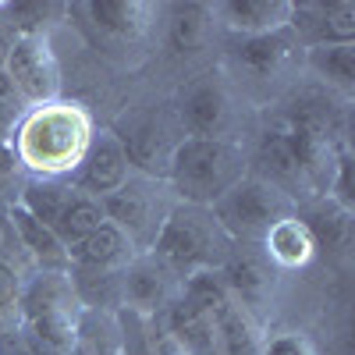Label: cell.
I'll return each instance as SVG.
<instances>
[{
	"mask_svg": "<svg viewBox=\"0 0 355 355\" xmlns=\"http://www.w3.org/2000/svg\"><path fill=\"white\" fill-rule=\"evenodd\" d=\"M93 142L89 114L78 103H40L15 125V157L40 178H61L75 171Z\"/></svg>",
	"mask_w": 355,
	"mask_h": 355,
	"instance_id": "obj_1",
	"label": "cell"
},
{
	"mask_svg": "<svg viewBox=\"0 0 355 355\" xmlns=\"http://www.w3.org/2000/svg\"><path fill=\"white\" fill-rule=\"evenodd\" d=\"M167 178L178 189V196L185 199V206L210 210L227 189H234L245 178V160L239 146L227 142L224 135L220 139L185 135L171 153Z\"/></svg>",
	"mask_w": 355,
	"mask_h": 355,
	"instance_id": "obj_2",
	"label": "cell"
},
{
	"mask_svg": "<svg viewBox=\"0 0 355 355\" xmlns=\"http://www.w3.org/2000/svg\"><path fill=\"white\" fill-rule=\"evenodd\" d=\"M224 231L217 227L214 214H206L202 206H182L160 220L153 234V263L171 277V274H199L214 263L220 249Z\"/></svg>",
	"mask_w": 355,
	"mask_h": 355,
	"instance_id": "obj_3",
	"label": "cell"
},
{
	"mask_svg": "<svg viewBox=\"0 0 355 355\" xmlns=\"http://www.w3.org/2000/svg\"><path fill=\"white\" fill-rule=\"evenodd\" d=\"M214 220L224 234L231 239H245V242H263V234L270 231L284 214V199L281 192L263 182V178H242L234 189H227L214 206Z\"/></svg>",
	"mask_w": 355,
	"mask_h": 355,
	"instance_id": "obj_4",
	"label": "cell"
},
{
	"mask_svg": "<svg viewBox=\"0 0 355 355\" xmlns=\"http://www.w3.org/2000/svg\"><path fill=\"white\" fill-rule=\"evenodd\" d=\"M15 93L40 103H53L57 89H61V71H57L53 50L46 36H18L8 50V64H4Z\"/></svg>",
	"mask_w": 355,
	"mask_h": 355,
	"instance_id": "obj_5",
	"label": "cell"
},
{
	"mask_svg": "<svg viewBox=\"0 0 355 355\" xmlns=\"http://www.w3.org/2000/svg\"><path fill=\"white\" fill-rule=\"evenodd\" d=\"M125 182H128V160H125V150L117 142V135L114 132L93 135L82 164L75 167V189L100 199V196L117 192Z\"/></svg>",
	"mask_w": 355,
	"mask_h": 355,
	"instance_id": "obj_6",
	"label": "cell"
},
{
	"mask_svg": "<svg viewBox=\"0 0 355 355\" xmlns=\"http://www.w3.org/2000/svg\"><path fill=\"white\" fill-rule=\"evenodd\" d=\"M21 338L33 355H78V320L71 309H50L21 320Z\"/></svg>",
	"mask_w": 355,
	"mask_h": 355,
	"instance_id": "obj_7",
	"label": "cell"
},
{
	"mask_svg": "<svg viewBox=\"0 0 355 355\" xmlns=\"http://www.w3.org/2000/svg\"><path fill=\"white\" fill-rule=\"evenodd\" d=\"M227 121V96L217 82H196L182 96V125L196 139H220Z\"/></svg>",
	"mask_w": 355,
	"mask_h": 355,
	"instance_id": "obj_8",
	"label": "cell"
},
{
	"mask_svg": "<svg viewBox=\"0 0 355 355\" xmlns=\"http://www.w3.org/2000/svg\"><path fill=\"white\" fill-rule=\"evenodd\" d=\"M117 142H121V150H125V160L142 167V171H150V174H167L171 167V153H174V146L164 128H157V121H132L125 135H117Z\"/></svg>",
	"mask_w": 355,
	"mask_h": 355,
	"instance_id": "obj_9",
	"label": "cell"
},
{
	"mask_svg": "<svg viewBox=\"0 0 355 355\" xmlns=\"http://www.w3.org/2000/svg\"><path fill=\"white\" fill-rule=\"evenodd\" d=\"M11 224H15V231H18L21 245L28 249V256L43 266V274H61V270H68V266H71L68 249L61 245V239H57V234H53L43 220H36L28 210H21V206H11Z\"/></svg>",
	"mask_w": 355,
	"mask_h": 355,
	"instance_id": "obj_10",
	"label": "cell"
},
{
	"mask_svg": "<svg viewBox=\"0 0 355 355\" xmlns=\"http://www.w3.org/2000/svg\"><path fill=\"white\" fill-rule=\"evenodd\" d=\"M217 11L227 18L231 28H242L245 36L274 33V28H284L291 18L288 0H227Z\"/></svg>",
	"mask_w": 355,
	"mask_h": 355,
	"instance_id": "obj_11",
	"label": "cell"
},
{
	"mask_svg": "<svg viewBox=\"0 0 355 355\" xmlns=\"http://www.w3.org/2000/svg\"><path fill=\"white\" fill-rule=\"evenodd\" d=\"M263 245H266V256H270L274 263L281 266H306L316 252L313 239H309V231L299 217H281L270 231L263 234Z\"/></svg>",
	"mask_w": 355,
	"mask_h": 355,
	"instance_id": "obj_12",
	"label": "cell"
},
{
	"mask_svg": "<svg viewBox=\"0 0 355 355\" xmlns=\"http://www.w3.org/2000/svg\"><path fill=\"white\" fill-rule=\"evenodd\" d=\"M128 249H132V239H128L121 227H114V224L107 220V224H100L93 234H89V239H82L75 249H68V259H71V266L103 270V266L125 259Z\"/></svg>",
	"mask_w": 355,
	"mask_h": 355,
	"instance_id": "obj_13",
	"label": "cell"
},
{
	"mask_svg": "<svg viewBox=\"0 0 355 355\" xmlns=\"http://www.w3.org/2000/svg\"><path fill=\"white\" fill-rule=\"evenodd\" d=\"M100 206H103V217L114 227H121L128 239H132V234H139V231H150V227L157 234V227H160L150 217V199H146V192L132 189L128 182L117 189V192H110V196H100Z\"/></svg>",
	"mask_w": 355,
	"mask_h": 355,
	"instance_id": "obj_14",
	"label": "cell"
},
{
	"mask_svg": "<svg viewBox=\"0 0 355 355\" xmlns=\"http://www.w3.org/2000/svg\"><path fill=\"white\" fill-rule=\"evenodd\" d=\"M100 224H107L100 199H96V196H85V192L75 189L71 202L64 206V214L57 217V224H53V234L61 239L64 249H75V245H78L82 239H89V234H93Z\"/></svg>",
	"mask_w": 355,
	"mask_h": 355,
	"instance_id": "obj_15",
	"label": "cell"
},
{
	"mask_svg": "<svg viewBox=\"0 0 355 355\" xmlns=\"http://www.w3.org/2000/svg\"><path fill=\"white\" fill-rule=\"evenodd\" d=\"M291 46H295V43H291V28L284 25V28H274V33L245 36L234 53H239V61H242L245 68L266 75V71H274V68H281V64L288 61Z\"/></svg>",
	"mask_w": 355,
	"mask_h": 355,
	"instance_id": "obj_16",
	"label": "cell"
},
{
	"mask_svg": "<svg viewBox=\"0 0 355 355\" xmlns=\"http://www.w3.org/2000/svg\"><path fill=\"white\" fill-rule=\"evenodd\" d=\"M309 231L313 245H323V249H341L348 242V231H352V214L341 210V206L327 196L309 206V214L299 217Z\"/></svg>",
	"mask_w": 355,
	"mask_h": 355,
	"instance_id": "obj_17",
	"label": "cell"
},
{
	"mask_svg": "<svg viewBox=\"0 0 355 355\" xmlns=\"http://www.w3.org/2000/svg\"><path fill=\"white\" fill-rule=\"evenodd\" d=\"M71 196H75V185H64V182H57V178H33V182L25 185L18 206L53 231L57 217L64 214V206L71 202Z\"/></svg>",
	"mask_w": 355,
	"mask_h": 355,
	"instance_id": "obj_18",
	"label": "cell"
},
{
	"mask_svg": "<svg viewBox=\"0 0 355 355\" xmlns=\"http://www.w3.org/2000/svg\"><path fill=\"white\" fill-rule=\"evenodd\" d=\"M313 25L316 28V46H348L355 40V4L352 0H334V4H313ZM299 25V28H306ZM295 28V33H299Z\"/></svg>",
	"mask_w": 355,
	"mask_h": 355,
	"instance_id": "obj_19",
	"label": "cell"
},
{
	"mask_svg": "<svg viewBox=\"0 0 355 355\" xmlns=\"http://www.w3.org/2000/svg\"><path fill=\"white\" fill-rule=\"evenodd\" d=\"M125 299L135 309H142V313L164 306V299H167V274L160 270L153 259L132 263L128 274H125Z\"/></svg>",
	"mask_w": 355,
	"mask_h": 355,
	"instance_id": "obj_20",
	"label": "cell"
},
{
	"mask_svg": "<svg viewBox=\"0 0 355 355\" xmlns=\"http://www.w3.org/2000/svg\"><path fill=\"white\" fill-rule=\"evenodd\" d=\"M259 164H263L266 174H270V185H274V189H277V185H288V189H299V185H302L299 164H295L284 135H281L274 125H266V132L259 135Z\"/></svg>",
	"mask_w": 355,
	"mask_h": 355,
	"instance_id": "obj_21",
	"label": "cell"
},
{
	"mask_svg": "<svg viewBox=\"0 0 355 355\" xmlns=\"http://www.w3.org/2000/svg\"><path fill=\"white\" fill-rule=\"evenodd\" d=\"M220 281H224L227 291H234L249 306H256L263 295H266V288H270V277H266L263 263L252 259V256H231L224 263V277Z\"/></svg>",
	"mask_w": 355,
	"mask_h": 355,
	"instance_id": "obj_22",
	"label": "cell"
},
{
	"mask_svg": "<svg viewBox=\"0 0 355 355\" xmlns=\"http://www.w3.org/2000/svg\"><path fill=\"white\" fill-rule=\"evenodd\" d=\"M171 331L185 341V348H192V352H210V348H214L217 323L206 316V313H199V309L185 299V295H182V299L171 306Z\"/></svg>",
	"mask_w": 355,
	"mask_h": 355,
	"instance_id": "obj_23",
	"label": "cell"
},
{
	"mask_svg": "<svg viewBox=\"0 0 355 355\" xmlns=\"http://www.w3.org/2000/svg\"><path fill=\"white\" fill-rule=\"evenodd\" d=\"M210 33V11L202 4H178L171 15V46L174 50H199Z\"/></svg>",
	"mask_w": 355,
	"mask_h": 355,
	"instance_id": "obj_24",
	"label": "cell"
},
{
	"mask_svg": "<svg viewBox=\"0 0 355 355\" xmlns=\"http://www.w3.org/2000/svg\"><path fill=\"white\" fill-rule=\"evenodd\" d=\"M85 11L93 18V25L110 33V36H135L142 28V21H139L142 8L139 4H125V0H93Z\"/></svg>",
	"mask_w": 355,
	"mask_h": 355,
	"instance_id": "obj_25",
	"label": "cell"
},
{
	"mask_svg": "<svg viewBox=\"0 0 355 355\" xmlns=\"http://www.w3.org/2000/svg\"><path fill=\"white\" fill-rule=\"evenodd\" d=\"M309 68L341 89H352L355 85V46L352 43L348 46H313Z\"/></svg>",
	"mask_w": 355,
	"mask_h": 355,
	"instance_id": "obj_26",
	"label": "cell"
},
{
	"mask_svg": "<svg viewBox=\"0 0 355 355\" xmlns=\"http://www.w3.org/2000/svg\"><path fill=\"white\" fill-rule=\"evenodd\" d=\"M259 355H316V348H313V341L306 334L288 331V334H277V338L266 341Z\"/></svg>",
	"mask_w": 355,
	"mask_h": 355,
	"instance_id": "obj_27",
	"label": "cell"
},
{
	"mask_svg": "<svg viewBox=\"0 0 355 355\" xmlns=\"http://www.w3.org/2000/svg\"><path fill=\"white\" fill-rule=\"evenodd\" d=\"M18 295H21V281L15 274V266L8 259H0V313L18 306Z\"/></svg>",
	"mask_w": 355,
	"mask_h": 355,
	"instance_id": "obj_28",
	"label": "cell"
},
{
	"mask_svg": "<svg viewBox=\"0 0 355 355\" xmlns=\"http://www.w3.org/2000/svg\"><path fill=\"white\" fill-rule=\"evenodd\" d=\"M50 11H53L50 4H18V8H11L15 18H46ZM21 36H43L40 21H25V25H21Z\"/></svg>",
	"mask_w": 355,
	"mask_h": 355,
	"instance_id": "obj_29",
	"label": "cell"
},
{
	"mask_svg": "<svg viewBox=\"0 0 355 355\" xmlns=\"http://www.w3.org/2000/svg\"><path fill=\"white\" fill-rule=\"evenodd\" d=\"M18 125V100H0V142H8Z\"/></svg>",
	"mask_w": 355,
	"mask_h": 355,
	"instance_id": "obj_30",
	"label": "cell"
},
{
	"mask_svg": "<svg viewBox=\"0 0 355 355\" xmlns=\"http://www.w3.org/2000/svg\"><path fill=\"white\" fill-rule=\"evenodd\" d=\"M0 355H33L21 338V331H8V334H0Z\"/></svg>",
	"mask_w": 355,
	"mask_h": 355,
	"instance_id": "obj_31",
	"label": "cell"
},
{
	"mask_svg": "<svg viewBox=\"0 0 355 355\" xmlns=\"http://www.w3.org/2000/svg\"><path fill=\"white\" fill-rule=\"evenodd\" d=\"M15 167H18V157H15V146H11V139H8V142H0V182H4V178H11Z\"/></svg>",
	"mask_w": 355,
	"mask_h": 355,
	"instance_id": "obj_32",
	"label": "cell"
},
{
	"mask_svg": "<svg viewBox=\"0 0 355 355\" xmlns=\"http://www.w3.org/2000/svg\"><path fill=\"white\" fill-rule=\"evenodd\" d=\"M0 100H18V93H15V85H11L4 64H0Z\"/></svg>",
	"mask_w": 355,
	"mask_h": 355,
	"instance_id": "obj_33",
	"label": "cell"
}]
</instances>
